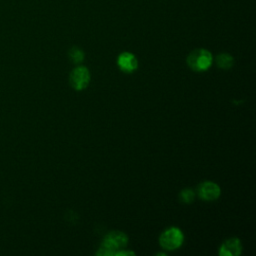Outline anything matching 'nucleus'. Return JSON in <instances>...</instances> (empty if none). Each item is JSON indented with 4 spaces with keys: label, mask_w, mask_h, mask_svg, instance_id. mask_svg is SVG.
Returning <instances> with one entry per match:
<instances>
[{
    "label": "nucleus",
    "mask_w": 256,
    "mask_h": 256,
    "mask_svg": "<svg viewBox=\"0 0 256 256\" xmlns=\"http://www.w3.org/2000/svg\"><path fill=\"white\" fill-rule=\"evenodd\" d=\"M128 243V236L121 231H111L103 239L96 255L112 256L123 249Z\"/></svg>",
    "instance_id": "1"
},
{
    "label": "nucleus",
    "mask_w": 256,
    "mask_h": 256,
    "mask_svg": "<svg viewBox=\"0 0 256 256\" xmlns=\"http://www.w3.org/2000/svg\"><path fill=\"white\" fill-rule=\"evenodd\" d=\"M213 62V56L210 51L198 48L193 50L187 57L188 66L194 71H205L207 70Z\"/></svg>",
    "instance_id": "2"
},
{
    "label": "nucleus",
    "mask_w": 256,
    "mask_h": 256,
    "mask_svg": "<svg viewBox=\"0 0 256 256\" xmlns=\"http://www.w3.org/2000/svg\"><path fill=\"white\" fill-rule=\"evenodd\" d=\"M183 240L182 231L177 227H170L160 235L159 243L166 250H175L182 245Z\"/></svg>",
    "instance_id": "3"
},
{
    "label": "nucleus",
    "mask_w": 256,
    "mask_h": 256,
    "mask_svg": "<svg viewBox=\"0 0 256 256\" xmlns=\"http://www.w3.org/2000/svg\"><path fill=\"white\" fill-rule=\"evenodd\" d=\"M90 81V72L85 66H78L74 68L69 76L70 85L75 90H83L87 87Z\"/></svg>",
    "instance_id": "4"
},
{
    "label": "nucleus",
    "mask_w": 256,
    "mask_h": 256,
    "mask_svg": "<svg viewBox=\"0 0 256 256\" xmlns=\"http://www.w3.org/2000/svg\"><path fill=\"white\" fill-rule=\"evenodd\" d=\"M220 187L212 181H205L198 187L199 197L205 201L216 200L220 196Z\"/></svg>",
    "instance_id": "5"
},
{
    "label": "nucleus",
    "mask_w": 256,
    "mask_h": 256,
    "mask_svg": "<svg viewBox=\"0 0 256 256\" xmlns=\"http://www.w3.org/2000/svg\"><path fill=\"white\" fill-rule=\"evenodd\" d=\"M242 245L238 238H229L220 246V256H237L241 253Z\"/></svg>",
    "instance_id": "6"
},
{
    "label": "nucleus",
    "mask_w": 256,
    "mask_h": 256,
    "mask_svg": "<svg viewBox=\"0 0 256 256\" xmlns=\"http://www.w3.org/2000/svg\"><path fill=\"white\" fill-rule=\"evenodd\" d=\"M119 68L124 72H132L138 67V60L136 56L130 52H123L117 58Z\"/></svg>",
    "instance_id": "7"
},
{
    "label": "nucleus",
    "mask_w": 256,
    "mask_h": 256,
    "mask_svg": "<svg viewBox=\"0 0 256 256\" xmlns=\"http://www.w3.org/2000/svg\"><path fill=\"white\" fill-rule=\"evenodd\" d=\"M234 58L228 53H221L216 57V64L219 68L229 69L233 66Z\"/></svg>",
    "instance_id": "8"
},
{
    "label": "nucleus",
    "mask_w": 256,
    "mask_h": 256,
    "mask_svg": "<svg viewBox=\"0 0 256 256\" xmlns=\"http://www.w3.org/2000/svg\"><path fill=\"white\" fill-rule=\"evenodd\" d=\"M68 55H69V58L70 60L75 63V64H78V63H81L83 60H84V52L82 49L78 48V47H72L69 52H68Z\"/></svg>",
    "instance_id": "9"
},
{
    "label": "nucleus",
    "mask_w": 256,
    "mask_h": 256,
    "mask_svg": "<svg viewBox=\"0 0 256 256\" xmlns=\"http://www.w3.org/2000/svg\"><path fill=\"white\" fill-rule=\"evenodd\" d=\"M194 198H195V193L193 192V190L189 189V188H186V189H183L180 194H179V199L181 202L183 203H191L194 201Z\"/></svg>",
    "instance_id": "10"
}]
</instances>
